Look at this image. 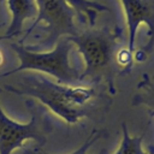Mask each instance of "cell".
I'll use <instances>...</instances> for the list:
<instances>
[{
	"mask_svg": "<svg viewBox=\"0 0 154 154\" xmlns=\"http://www.w3.org/2000/svg\"><path fill=\"white\" fill-rule=\"evenodd\" d=\"M0 77L1 89L37 99L69 124H75L83 118L90 102L96 97L95 89L91 87L54 82L37 71H8Z\"/></svg>",
	"mask_w": 154,
	"mask_h": 154,
	"instance_id": "6da1fadb",
	"label": "cell"
},
{
	"mask_svg": "<svg viewBox=\"0 0 154 154\" xmlns=\"http://www.w3.org/2000/svg\"><path fill=\"white\" fill-rule=\"evenodd\" d=\"M69 38L77 46L85 63L84 71L81 72V84L87 87L101 82L112 84L119 61L117 58L118 37L111 28L90 26Z\"/></svg>",
	"mask_w": 154,
	"mask_h": 154,
	"instance_id": "7a4b0ae2",
	"label": "cell"
},
{
	"mask_svg": "<svg viewBox=\"0 0 154 154\" xmlns=\"http://www.w3.org/2000/svg\"><path fill=\"white\" fill-rule=\"evenodd\" d=\"M72 42L69 37L60 38L54 48L48 52L30 51L22 42L12 43L19 65L11 72L19 71H37L54 77L59 83L67 85H81V72L78 67L70 63V51Z\"/></svg>",
	"mask_w": 154,
	"mask_h": 154,
	"instance_id": "3957f363",
	"label": "cell"
},
{
	"mask_svg": "<svg viewBox=\"0 0 154 154\" xmlns=\"http://www.w3.org/2000/svg\"><path fill=\"white\" fill-rule=\"evenodd\" d=\"M37 14L25 32L40 29L43 37L37 42L40 47L51 48L63 37L76 36L81 32L76 23L77 13L66 0H36Z\"/></svg>",
	"mask_w": 154,
	"mask_h": 154,
	"instance_id": "277c9868",
	"label": "cell"
},
{
	"mask_svg": "<svg viewBox=\"0 0 154 154\" xmlns=\"http://www.w3.org/2000/svg\"><path fill=\"white\" fill-rule=\"evenodd\" d=\"M31 111V118L26 124H19L10 119L0 106V154H11L16 148L23 147L24 141L34 140L37 144L43 146L52 131L49 124L43 119L40 111L26 101Z\"/></svg>",
	"mask_w": 154,
	"mask_h": 154,
	"instance_id": "5b68a950",
	"label": "cell"
},
{
	"mask_svg": "<svg viewBox=\"0 0 154 154\" xmlns=\"http://www.w3.org/2000/svg\"><path fill=\"white\" fill-rule=\"evenodd\" d=\"M126 16L129 31L128 52L132 54L135 49V37L138 25L146 23L150 30L152 42L154 43V0H120Z\"/></svg>",
	"mask_w": 154,
	"mask_h": 154,
	"instance_id": "8992f818",
	"label": "cell"
},
{
	"mask_svg": "<svg viewBox=\"0 0 154 154\" xmlns=\"http://www.w3.org/2000/svg\"><path fill=\"white\" fill-rule=\"evenodd\" d=\"M11 11V23L7 31L1 38H11L17 36L28 19H32L37 14L36 0H7Z\"/></svg>",
	"mask_w": 154,
	"mask_h": 154,
	"instance_id": "52a82bcc",
	"label": "cell"
},
{
	"mask_svg": "<svg viewBox=\"0 0 154 154\" xmlns=\"http://www.w3.org/2000/svg\"><path fill=\"white\" fill-rule=\"evenodd\" d=\"M70 6H72L77 16L83 19V22L89 23L90 26H94L96 23L97 13L108 12L109 8L100 2L89 1V0H66Z\"/></svg>",
	"mask_w": 154,
	"mask_h": 154,
	"instance_id": "ba28073f",
	"label": "cell"
},
{
	"mask_svg": "<svg viewBox=\"0 0 154 154\" xmlns=\"http://www.w3.org/2000/svg\"><path fill=\"white\" fill-rule=\"evenodd\" d=\"M123 129V140L118 148V150L114 154H154V153H147L142 149V140L144 135L140 136H130L126 129V124L122 125Z\"/></svg>",
	"mask_w": 154,
	"mask_h": 154,
	"instance_id": "9c48e42d",
	"label": "cell"
},
{
	"mask_svg": "<svg viewBox=\"0 0 154 154\" xmlns=\"http://www.w3.org/2000/svg\"><path fill=\"white\" fill-rule=\"evenodd\" d=\"M102 134H103V131L94 130V131L90 134V136L85 140V142H84L78 149H76V150H75L73 153H71V154H87V150L89 149V147H91V144H93L96 140H99V138L102 136ZM25 154H49V153H47V152L43 150L42 148L37 147V148H32V149H28V150H25ZM95 154H109V153H108L107 149H102L101 152L95 153Z\"/></svg>",
	"mask_w": 154,
	"mask_h": 154,
	"instance_id": "30bf717a",
	"label": "cell"
},
{
	"mask_svg": "<svg viewBox=\"0 0 154 154\" xmlns=\"http://www.w3.org/2000/svg\"><path fill=\"white\" fill-rule=\"evenodd\" d=\"M137 103L147 105L154 112V89H147L146 93L136 95L134 99V105H137Z\"/></svg>",
	"mask_w": 154,
	"mask_h": 154,
	"instance_id": "8fae6325",
	"label": "cell"
},
{
	"mask_svg": "<svg viewBox=\"0 0 154 154\" xmlns=\"http://www.w3.org/2000/svg\"><path fill=\"white\" fill-rule=\"evenodd\" d=\"M1 2H2V0H0V5H1Z\"/></svg>",
	"mask_w": 154,
	"mask_h": 154,
	"instance_id": "7c38bea8",
	"label": "cell"
}]
</instances>
